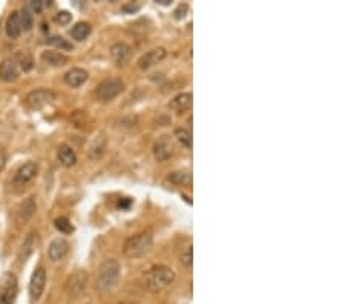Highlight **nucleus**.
I'll use <instances>...</instances> for the list:
<instances>
[{
	"instance_id": "9b49d317",
	"label": "nucleus",
	"mask_w": 345,
	"mask_h": 304,
	"mask_svg": "<svg viewBox=\"0 0 345 304\" xmlns=\"http://www.w3.org/2000/svg\"><path fill=\"white\" fill-rule=\"evenodd\" d=\"M69 244L65 238H55L51 241L49 247H48V255L52 261H60L65 258V255L68 253Z\"/></svg>"
},
{
	"instance_id": "412c9836",
	"label": "nucleus",
	"mask_w": 345,
	"mask_h": 304,
	"mask_svg": "<svg viewBox=\"0 0 345 304\" xmlns=\"http://www.w3.org/2000/svg\"><path fill=\"white\" fill-rule=\"evenodd\" d=\"M89 34H91V25L86 23V22H79V23H75V25L72 26V29H71L72 39H75V40H79V42L88 39Z\"/></svg>"
},
{
	"instance_id": "ddd939ff",
	"label": "nucleus",
	"mask_w": 345,
	"mask_h": 304,
	"mask_svg": "<svg viewBox=\"0 0 345 304\" xmlns=\"http://www.w3.org/2000/svg\"><path fill=\"white\" fill-rule=\"evenodd\" d=\"M110 56L113 59V62L117 63V65H126L128 60L131 59V48L123 43V42H119V43H115L112 45L110 48Z\"/></svg>"
},
{
	"instance_id": "4468645a",
	"label": "nucleus",
	"mask_w": 345,
	"mask_h": 304,
	"mask_svg": "<svg viewBox=\"0 0 345 304\" xmlns=\"http://www.w3.org/2000/svg\"><path fill=\"white\" fill-rule=\"evenodd\" d=\"M192 103H194L192 94L190 92H183V94H178L177 97H174L170 100L169 108L177 111V112H184V111L192 108Z\"/></svg>"
},
{
	"instance_id": "dca6fc26",
	"label": "nucleus",
	"mask_w": 345,
	"mask_h": 304,
	"mask_svg": "<svg viewBox=\"0 0 345 304\" xmlns=\"http://www.w3.org/2000/svg\"><path fill=\"white\" fill-rule=\"evenodd\" d=\"M35 200L34 197H28L22 205L19 206V211H17V221L19 223H26L35 212Z\"/></svg>"
},
{
	"instance_id": "4be33fe9",
	"label": "nucleus",
	"mask_w": 345,
	"mask_h": 304,
	"mask_svg": "<svg viewBox=\"0 0 345 304\" xmlns=\"http://www.w3.org/2000/svg\"><path fill=\"white\" fill-rule=\"evenodd\" d=\"M16 63L19 65V68H22L23 71H29L34 65V60L31 57V54L28 53V51H19V53L16 54Z\"/></svg>"
},
{
	"instance_id": "5701e85b",
	"label": "nucleus",
	"mask_w": 345,
	"mask_h": 304,
	"mask_svg": "<svg viewBox=\"0 0 345 304\" xmlns=\"http://www.w3.org/2000/svg\"><path fill=\"white\" fill-rule=\"evenodd\" d=\"M169 180L174 183V184H178V186H189L192 184V175L190 172H174V174H170L169 175Z\"/></svg>"
},
{
	"instance_id": "0eeeda50",
	"label": "nucleus",
	"mask_w": 345,
	"mask_h": 304,
	"mask_svg": "<svg viewBox=\"0 0 345 304\" xmlns=\"http://www.w3.org/2000/svg\"><path fill=\"white\" fill-rule=\"evenodd\" d=\"M174 140L170 135H161L154 144V157L157 162H166L174 154Z\"/></svg>"
},
{
	"instance_id": "2eb2a0df",
	"label": "nucleus",
	"mask_w": 345,
	"mask_h": 304,
	"mask_svg": "<svg viewBox=\"0 0 345 304\" xmlns=\"http://www.w3.org/2000/svg\"><path fill=\"white\" fill-rule=\"evenodd\" d=\"M19 77V65L14 59H7L0 63V79L4 82H14Z\"/></svg>"
},
{
	"instance_id": "2f4dec72",
	"label": "nucleus",
	"mask_w": 345,
	"mask_h": 304,
	"mask_svg": "<svg viewBox=\"0 0 345 304\" xmlns=\"http://www.w3.org/2000/svg\"><path fill=\"white\" fill-rule=\"evenodd\" d=\"M5 165H7V150L0 144V171H4Z\"/></svg>"
},
{
	"instance_id": "393cba45",
	"label": "nucleus",
	"mask_w": 345,
	"mask_h": 304,
	"mask_svg": "<svg viewBox=\"0 0 345 304\" xmlns=\"http://www.w3.org/2000/svg\"><path fill=\"white\" fill-rule=\"evenodd\" d=\"M48 43L55 46V48H60V51H71L72 49V43H69L66 39L60 37V35H52L48 39Z\"/></svg>"
},
{
	"instance_id": "6ab92c4d",
	"label": "nucleus",
	"mask_w": 345,
	"mask_h": 304,
	"mask_svg": "<svg viewBox=\"0 0 345 304\" xmlns=\"http://www.w3.org/2000/svg\"><path fill=\"white\" fill-rule=\"evenodd\" d=\"M88 80V72L82 68H72L65 74V82L71 88H79Z\"/></svg>"
},
{
	"instance_id": "9d476101",
	"label": "nucleus",
	"mask_w": 345,
	"mask_h": 304,
	"mask_svg": "<svg viewBox=\"0 0 345 304\" xmlns=\"http://www.w3.org/2000/svg\"><path fill=\"white\" fill-rule=\"evenodd\" d=\"M166 57V49L164 48H155V49H150L147 51L146 54H143L140 59H138V68L140 69H149L152 68L154 65L160 63L161 60H164Z\"/></svg>"
},
{
	"instance_id": "423d86ee",
	"label": "nucleus",
	"mask_w": 345,
	"mask_h": 304,
	"mask_svg": "<svg viewBox=\"0 0 345 304\" xmlns=\"http://www.w3.org/2000/svg\"><path fill=\"white\" fill-rule=\"evenodd\" d=\"M17 298V280L13 274H7L0 283V304H14Z\"/></svg>"
},
{
	"instance_id": "f3484780",
	"label": "nucleus",
	"mask_w": 345,
	"mask_h": 304,
	"mask_svg": "<svg viewBox=\"0 0 345 304\" xmlns=\"http://www.w3.org/2000/svg\"><path fill=\"white\" fill-rule=\"evenodd\" d=\"M57 157H59V162L66 168H71L77 163V154L69 144H60L59 150H57Z\"/></svg>"
},
{
	"instance_id": "c85d7f7f",
	"label": "nucleus",
	"mask_w": 345,
	"mask_h": 304,
	"mask_svg": "<svg viewBox=\"0 0 345 304\" xmlns=\"http://www.w3.org/2000/svg\"><path fill=\"white\" fill-rule=\"evenodd\" d=\"M180 261H181V264H184V266H192V263H194V247H192V244H189V246L181 252Z\"/></svg>"
},
{
	"instance_id": "cd10ccee",
	"label": "nucleus",
	"mask_w": 345,
	"mask_h": 304,
	"mask_svg": "<svg viewBox=\"0 0 345 304\" xmlns=\"http://www.w3.org/2000/svg\"><path fill=\"white\" fill-rule=\"evenodd\" d=\"M20 25L23 31H29L32 28V14L26 8H23L20 13Z\"/></svg>"
},
{
	"instance_id": "f03ea898",
	"label": "nucleus",
	"mask_w": 345,
	"mask_h": 304,
	"mask_svg": "<svg viewBox=\"0 0 345 304\" xmlns=\"http://www.w3.org/2000/svg\"><path fill=\"white\" fill-rule=\"evenodd\" d=\"M174 280H175V272L167 266H155L150 271H147L144 275L146 287L152 292H160L166 289Z\"/></svg>"
},
{
	"instance_id": "7ed1b4c3",
	"label": "nucleus",
	"mask_w": 345,
	"mask_h": 304,
	"mask_svg": "<svg viewBox=\"0 0 345 304\" xmlns=\"http://www.w3.org/2000/svg\"><path fill=\"white\" fill-rule=\"evenodd\" d=\"M120 278V264L117 260H106L98 271V277L95 281V287L101 292H106L112 289L115 284L119 283Z\"/></svg>"
},
{
	"instance_id": "473e14b6",
	"label": "nucleus",
	"mask_w": 345,
	"mask_h": 304,
	"mask_svg": "<svg viewBox=\"0 0 345 304\" xmlns=\"http://www.w3.org/2000/svg\"><path fill=\"white\" fill-rule=\"evenodd\" d=\"M131 205V200H122L120 201V208H128Z\"/></svg>"
},
{
	"instance_id": "c756f323",
	"label": "nucleus",
	"mask_w": 345,
	"mask_h": 304,
	"mask_svg": "<svg viewBox=\"0 0 345 304\" xmlns=\"http://www.w3.org/2000/svg\"><path fill=\"white\" fill-rule=\"evenodd\" d=\"M29 13H40L42 8H43V2H40V0H29L28 5L25 7Z\"/></svg>"
},
{
	"instance_id": "a878e982",
	"label": "nucleus",
	"mask_w": 345,
	"mask_h": 304,
	"mask_svg": "<svg viewBox=\"0 0 345 304\" xmlns=\"http://www.w3.org/2000/svg\"><path fill=\"white\" fill-rule=\"evenodd\" d=\"M175 137H177L178 141H180L183 146H186L187 149L192 147V134H190V131H187V129H184V128H178V129H175Z\"/></svg>"
},
{
	"instance_id": "20e7f679",
	"label": "nucleus",
	"mask_w": 345,
	"mask_h": 304,
	"mask_svg": "<svg viewBox=\"0 0 345 304\" xmlns=\"http://www.w3.org/2000/svg\"><path fill=\"white\" fill-rule=\"evenodd\" d=\"M123 89H125V85L120 79H106L97 86L95 94L101 101H109L117 97L119 94H122Z\"/></svg>"
},
{
	"instance_id": "f8f14e48",
	"label": "nucleus",
	"mask_w": 345,
	"mask_h": 304,
	"mask_svg": "<svg viewBox=\"0 0 345 304\" xmlns=\"http://www.w3.org/2000/svg\"><path fill=\"white\" fill-rule=\"evenodd\" d=\"M37 171H39V166H37V163H34V162H28V163H25L17 172H16V175H14V184H17V186H23V184H26V183H29L35 175H37Z\"/></svg>"
},
{
	"instance_id": "6e6552de",
	"label": "nucleus",
	"mask_w": 345,
	"mask_h": 304,
	"mask_svg": "<svg viewBox=\"0 0 345 304\" xmlns=\"http://www.w3.org/2000/svg\"><path fill=\"white\" fill-rule=\"evenodd\" d=\"M86 281H88L86 272H83V271L74 272V274L68 278L66 286H65L68 296H69V298H77V296H80V295L83 293V290L86 289Z\"/></svg>"
},
{
	"instance_id": "72a5a7b5",
	"label": "nucleus",
	"mask_w": 345,
	"mask_h": 304,
	"mask_svg": "<svg viewBox=\"0 0 345 304\" xmlns=\"http://www.w3.org/2000/svg\"><path fill=\"white\" fill-rule=\"evenodd\" d=\"M140 7L137 5V7H134V5H131V7H125V11H137Z\"/></svg>"
},
{
	"instance_id": "a211bd4d",
	"label": "nucleus",
	"mask_w": 345,
	"mask_h": 304,
	"mask_svg": "<svg viewBox=\"0 0 345 304\" xmlns=\"http://www.w3.org/2000/svg\"><path fill=\"white\" fill-rule=\"evenodd\" d=\"M7 34L10 39L16 40L20 37L22 34V25H20V13L19 11H13L7 20Z\"/></svg>"
},
{
	"instance_id": "7c9ffc66",
	"label": "nucleus",
	"mask_w": 345,
	"mask_h": 304,
	"mask_svg": "<svg viewBox=\"0 0 345 304\" xmlns=\"http://www.w3.org/2000/svg\"><path fill=\"white\" fill-rule=\"evenodd\" d=\"M71 19H72V16L68 11H60L59 14H57V17H55V20L59 22V23H62V25H68L71 22Z\"/></svg>"
},
{
	"instance_id": "bb28decb",
	"label": "nucleus",
	"mask_w": 345,
	"mask_h": 304,
	"mask_svg": "<svg viewBox=\"0 0 345 304\" xmlns=\"http://www.w3.org/2000/svg\"><path fill=\"white\" fill-rule=\"evenodd\" d=\"M54 226H55L57 231H60L62 234H71V232H74V226L69 223V220H68L66 217L57 218V220L54 221Z\"/></svg>"
},
{
	"instance_id": "1a4fd4ad",
	"label": "nucleus",
	"mask_w": 345,
	"mask_h": 304,
	"mask_svg": "<svg viewBox=\"0 0 345 304\" xmlns=\"http://www.w3.org/2000/svg\"><path fill=\"white\" fill-rule=\"evenodd\" d=\"M45 284H46V272L43 268H39L34 271V274L31 277V283H29V293L34 301H37L42 296V293L45 290Z\"/></svg>"
},
{
	"instance_id": "f257e3e1",
	"label": "nucleus",
	"mask_w": 345,
	"mask_h": 304,
	"mask_svg": "<svg viewBox=\"0 0 345 304\" xmlns=\"http://www.w3.org/2000/svg\"><path fill=\"white\" fill-rule=\"evenodd\" d=\"M152 246H154L152 232H149V231L140 232L126 240V243L123 246V253L128 258H140V257L146 255V253L152 249Z\"/></svg>"
},
{
	"instance_id": "f704fd0d",
	"label": "nucleus",
	"mask_w": 345,
	"mask_h": 304,
	"mask_svg": "<svg viewBox=\"0 0 345 304\" xmlns=\"http://www.w3.org/2000/svg\"><path fill=\"white\" fill-rule=\"evenodd\" d=\"M120 304H131V302H126V301H125V302H120Z\"/></svg>"
},
{
	"instance_id": "39448f33",
	"label": "nucleus",
	"mask_w": 345,
	"mask_h": 304,
	"mask_svg": "<svg viewBox=\"0 0 345 304\" xmlns=\"http://www.w3.org/2000/svg\"><path fill=\"white\" fill-rule=\"evenodd\" d=\"M55 92L51 91V89H35V91H31L25 101H26V105L31 108V109H42L43 106L52 103V101L55 100Z\"/></svg>"
},
{
	"instance_id": "b1692460",
	"label": "nucleus",
	"mask_w": 345,
	"mask_h": 304,
	"mask_svg": "<svg viewBox=\"0 0 345 304\" xmlns=\"http://www.w3.org/2000/svg\"><path fill=\"white\" fill-rule=\"evenodd\" d=\"M32 246H34V234H29L28 238L23 241L22 250H20V253H19V260H20V261H25V260L29 257V253L32 252Z\"/></svg>"
},
{
	"instance_id": "aec40b11",
	"label": "nucleus",
	"mask_w": 345,
	"mask_h": 304,
	"mask_svg": "<svg viewBox=\"0 0 345 304\" xmlns=\"http://www.w3.org/2000/svg\"><path fill=\"white\" fill-rule=\"evenodd\" d=\"M40 57L51 66H63L65 63H68V57L62 53H57V51H43Z\"/></svg>"
}]
</instances>
